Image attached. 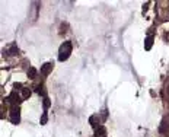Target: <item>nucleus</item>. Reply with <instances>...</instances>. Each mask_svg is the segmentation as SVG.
Wrapping results in <instances>:
<instances>
[{
  "label": "nucleus",
  "instance_id": "8",
  "mask_svg": "<svg viewBox=\"0 0 169 137\" xmlns=\"http://www.w3.org/2000/svg\"><path fill=\"white\" fill-rule=\"evenodd\" d=\"M36 73H38V72H36L35 67H29V69H28V77H29V79H35V77H36Z\"/></svg>",
  "mask_w": 169,
  "mask_h": 137
},
{
  "label": "nucleus",
  "instance_id": "3",
  "mask_svg": "<svg viewBox=\"0 0 169 137\" xmlns=\"http://www.w3.org/2000/svg\"><path fill=\"white\" fill-rule=\"evenodd\" d=\"M7 101H9L13 107H16V105L20 102V98H19V95H18L16 92H12V93H10V96L7 98Z\"/></svg>",
  "mask_w": 169,
  "mask_h": 137
},
{
  "label": "nucleus",
  "instance_id": "12",
  "mask_svg": "<svg viewBox=\"0 0 169 137\" xmlns=\"http://www.w3.org/2000/svg\"><path fill=\"white\" fill-rule=\"evenodd\" d=\"M36 92H38L39 95H42V96H45V95H47V92H45V89H44V88H39V86H38V89H36Z\"/></svg>",
  "mask_w": 169,
  "mask_h": 137
},
{
  "label": "nucleus",
  "instance_id": "14",
  "mask_svg": "<svg viewBox=\"0 0 169 137\" xmlns=\"http://www.w3.org/2000/svg\"><path fill=\"white\" fill-rule=\"evenodd\" d=\"M31 95V91L29 89H23V98H29Z\"/></svg>",
  "mask_w": 169,
  "mask_h": 137
},
{
  "label": "nucleus",
  "instance_id": "4",
  "mask_svg": "<svg viewBox=\"0 0 169 137\" xmlns=\"http://www.w3.org/2000/svg\"><path fill=\"white\" fill-rule=\"evenodd\" d=\"M51 69H53V63H45V64L41 67V73H42V74H48V73L51 72Z\"/></svg>",
  "mask_w": 169,
  "mask_h": 137
},
{
  "label": "nucleus",
  "instance_id": "5",
  "mask_svg": "<svg viewBox=\"0 0 169 137\" xmlns=\"http://www.w3.org/2000/svg\"><path fill=\"white\" fill-rule=\"evenodd\" d=\"M169 130V124H166V118H163L162 120V124H160V127H159V131L162 133V134H165V133H168Z\"/></svg>",
  "mask_w": 169,
  "mask_h": 137
},
{
  "label": "nucleus",
  "instance_id": "2",
  "mask_svg": "<svg viewBox=\"0 0 169 137\" xmlns=\"http://www.w3.org/2000/svg\"><path fill=\"white\" fill-rule=\"evenodd\" d=\"M10 120L13 124H18L19 120H20V110L19 107H12L10 108Z\"/></svg>",
  "mask_w": 169,
  "mask_h": 137
},
{
  "label": "nucleus",
  "instance_id": "1",
  "mask_svg": "<svg viewBox=\"0 0 169 137\" xmlns=\"http://www.w3.org/2000/svg\"><path fill=\"white\" fill-rule=\"evenodd\" d=\"M71 48H73L71 41H66V42H63L61 47H60V55H58V60H60V61H66V60L70 57V54H71Z\"/></svg>",
  "mask_w": 169,
  "mask_h": 137
},
{
  "label": "nucleus",
  "instance_id": "11",
  "mask_svg": "<svg viewBox=\"0 0 169 137\" xmlns=\"http://www.w3.org/2000/svg\"><path fill=\"white\" fill-rule=\"evenodd\" d=\"M47 120H48L47 112H44V114H42V117H41V124H42V126H44V124H47Z\"/></svg>",
  "mask_w": 169,
  "mask_h": 137
},
{
  "label": "nucleus",
  "instance_id": "13",
  "mask_svg": "<svg viewBox=\"0 0 169 137\" xmlns=\"http://www.w3.org/2000/svg\"><path fill=\"white\" fill-rule=\"evenodd\" d=\"M48 107H50V99H48V98H47V96H45V98H44V108H45V110H47V108H48Z\"/></svg>",
  "mask_w": 169,
  "mask_h": 137
},
{
  "label": "nucleus",
  "instance_id": "7",
  "mask_svg": "<svg viewBox=\"0 0 169 137\" xmlns=\"http://www.w3.org/2000/svg\"><path fill=\"white\" fill-rule=\"evenodd\" d=\"M105 134H107L105 127H98V128H96V131H95V136H96V137H105Z\"/></svg>",
  "mask_w": 169,
  "mask_h": 137
},
{
  "label": "nucleus",
  "instance_id": "10",
  "mask_svg": "<svg viewBox=\"0 0 169 137\" xmlns=\"http://www.w3.org/2000/svg\"><path fill=\"white\" fill-rule=\"evenodd\" d=\"M96 121H98V115H92V117L89 118V123H90V124H92L93 127L96 126Z\"/></svg>",
  "mask_w": 169,
  "mask_h": 137
},
{
  "label": "nucleus",
  "instance_id": "6",
  "mask_svg": "<svg viewBox=\"0 0 169 137\" xmlns=\"http://www.w3.org/2000/svg\"><path fill=\"white\" fill-rule=\"evenodd\" d=\"M18 47H16V44H12L10 45V48H9V51H6V54H9V55H16L18 54Z\"/></svg>",
  "mask_w": 169,
  "mask_h": 137
},
{
  "label": "nucleus",
  "instance_id": "9",
  "mask_svg": "<svg viewBox=\"0 0 169 137\" xmlns=\"http://www.w3.org/2000/svg\"><path fill=\"white\" fill-rule=\"evenodd\" d=\"M152 44H153V38H152V37H147L144 48H146V50H150V48H152Z\"/></svg>",
  "mask_w": 169,
  "mask_h": 137
}]
</instances>
